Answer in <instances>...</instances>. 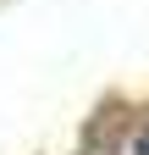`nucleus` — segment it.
Listing matches in <instances>:
<instances>
[{
	"label": "nucleus",
	"instance_id": "f257e3e1",
	"mask_svg": "<svg viewBox=\"0 0 149 155\" xmlns=\"http://www.w3.org/2000/svg\"><path fill=\"white\" fill-rule=\"evenodd\" d=\"M133 155H149V127H144V139L133 144Z\"/></svg>",
	"mask_w": 149,
	"mask_h": 155
}]
</instances>
